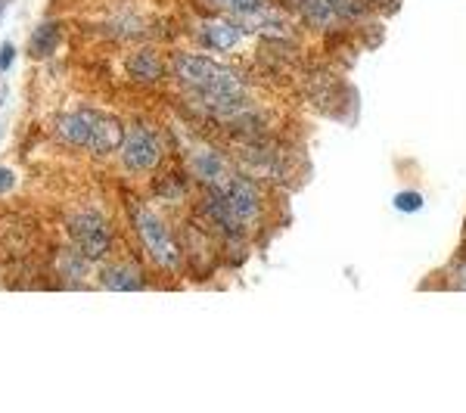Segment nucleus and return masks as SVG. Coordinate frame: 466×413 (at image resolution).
<instances>
[{
  "instance_id": "obj_1",
  "label": "nucleus",
  "mask_w": 466,
  "mask_h": 413,
  "mask_svg": "<svg viewBox=\"0 0 466 413\" xmlns=\"http://www.w3.org/2000/svg\"><path fill=\"white\" fill-rule=\"evenodd\" d=\"M175 75L187 87L197 90L199 100L212 112L228 116V112H237L239 103H243V81H239V75L208 56L180 54L175 59Z\"/></svg>"
},
{
  "instance_id": "obj_2",
  "label": "nucleus",
  "mask_w": 466,
  "mask_h": 413,
  "mask_svg": "<svg viewBox=\"0 0 466 413\" xmlns=\"http://www.w3.org/2000/svg\"><path fill=\"white\" fill-rule=\"evenodd\" d=\"M206 212L212 215V221L224 234L239 237L249 224L258 221L261 215V193L252 180L230 175L224 184H218L208 190Z\"/></svg>"
},
{
  "instance_id": "obj_3",
  "label": "nucleus",
  "mask_w": 466,
  "mask_h": 413,
  "mask_svg": "<svg viewBox=\"0 0 466 413\" xmlns=\"http://www.w3.org/2000/svg\"><path fill=\"white\" fill-rule=\"evenodd\" d=\"M56 137L63 144L85 146L94 153H112L125 144V127L118 118L106 116V112H66L56 118Z\"/></svg>"
},
{
  "instance_id": "obj_4",
  "label": "nucleus",
  "mask_w": 466,
  "mask_h": 413,
  "mask_svg": "<svg viewBox=\"0 0 466 413\" xmlns=\"http://www.w3.org/2000/svg\"><path fill=\"white\" fill-rule=\"evenodd\" d=\"M134 224H137V234L144 239L147 252L156 258V265L171 270L180 265V252H177V243L175 237L168 234V227L156 217L149 208H134Z\"/></svg>"
},
{
  "instance_id": "obj_5",
  "label": "nucleus",
  "mask_w": 466,
  "mask_h": 413,
  "mask_svg": "<svg viewBox=\"0 0 466 413\" xmlns=\"http://www.w3.org/2000/svg\"><path fill=\"white\" fill-rule=\"evenodd\" d=\"M69 230H72V239L78 246V252L85 255L87 261H96L109 252L112 246V234L103 221V215L96 212H78L69 221Z\"/></svg>"
},
{
  "instance_id": "obj_6",
  "label": "nucleus",
  "mask_w": 466,
  "mask_h": 413,
  "mask_svg": "<svg viewBox=\"0 0 466 413\" xmlns=\"http://www.w3.org/2000/svg\"><path fill=\"white\" fill-rule=\"evenodd\" d=\"M122 162L127 171H149L159 162V137L144 125L127 127L122 144Z\"/></svg>"
},
{
  "instance_id": "obj_7",
  "label": "nucleus",
  "mask_w": 466,
  "mask_h": 413,
  "mask_svg": "<svg viewBox=\"0 0 466 413\" xmlns=\"http://www.w3.org/2000/svg\"><path fill=\"white\" fill-rule=\"evenodd\" d=\"M296 10L318 28L339 25L345 16H355V0H292Z\"/></svg>"
},
{
  "instance_id": "obj_8",
  "label": "nucleus",
  "mask_w": 466,
  "mask_h": 413,
  "mask_svg": "<svg viewBox=\"0 0 466 413\" xmlns=\"http://www.w3.org/2000/svg\"><path fill=\"white\" fill-rule=\"evenodd\" d=\"M190 168H193V175H197L202 184L208 186V190L218 186V184H224V180L230 177L228 165H224V159L215 153V149H197V153H193V159H190Z\"/></svg>"
},
{
  "instance_id": "obj_9",
  "label": "nucleus",
  "mask_w": 466,
  "mask_h": 413,
  "mask_svg": "<svg viewBox=\"0 0 466 413\" xmlns=\"http://www.w3.org/2000/svg\"><path fill=\"white\" fill-rule=\"evenodd\" d=\"M199 37L212 50H233L239 44V37H243V28L230 19H212L199 28Z\"/></svg>"
},
{
  "instance_id": "obj_10",
  "label": "nucleus",
  "mask_w": 466,
  "mask_h": 413,
  "mask_svg": "<svg viewBox=\"0 0 466 413\" xmlns=\"http://www.w3.org/2000/svg\"><path fill=\"white\" fill-rule=\"evenodd\" d=\"M100 283L106 289H122V292H134V289H144V274H140L134 265H116L109 270H103Z\"/></svg>"
},
{
  "instance_id": "obj_11",
  "label": "nucleus",
  "mask_w": 466,
  "mask_h": 413,
  "mask_svg": "<svg viewBox=\"0 0 466 413\" xmlns=\"http://www.w3.org/2000/svg\"><path fill=\"white\" fill-rule=\"evenodd\" d=\"M127 72H131V78L137 81H156L162 75V63L156 54H149V50H140V54H134L131 59H127Z\"/></svg>"
},
{
  "instance_id": "obj_12",
  "label": "nucleus",
  "mask_w": 466,
  "mask_h": 413,
  "mask_svg": "<svg viewBox=\"0 0 466 413\" xmlns=\"http://www.w3.org/2000/svg\"><path fill=\"white\" fill-rule=\"evenodd\" d=\"M59 44V25L56 22H44L41 28L32 35V54L35 56H50Z\"/></svg>"
},
{
  "instance_id": "obj_13",
  "label": "nucleus",
  "mask_w": 466,
  "mask_h": 413,
  "mask_svg": "<svg viewBox=\"0 0 466 413\" xmlns=\"http://www.w3.org/2000/svg\"><path fill=\"white\" fill-rule=\"evenodd\" d=\"M212 4H218L221 10H228V13H233V16L243 19V16H249V13L261 10L268 0H212Z\"/></svg>"
},
{
  "instance_id": "obj_14",
  "label": "nucleus",
  "mask_w": 466,
  "mask_h": 413,
  "mask_svg": "<svg viewBox=\"0 0 466 413\" xmlns=\"http://www.w3.org/2000/svg\"><path fill=\"white\" fill-rule=\"evenodd\" d=\"M420 206H423V196H420V193H398L395 196L398 212H417Z\"/></svg>"
},
{
  "instance_id": "obj_15",
  "label": "nucleus",
  "mask_w": 466,
  "mask_h": 413,
  "mask_svg": "<svg viewBox=\"0 0 466 413\" xmlns=\"http://www.w3.org/2000/svg\"><path fill=\"white\" fill-rule=\"evenodd\" d=\"M13 59H16V47H13V44H4V47H0V72L10 69Z\"/></svg>"
},
{
  "instance_id": "obj_16",
  "label": "nucleus",
  "mask_w": 466,
  "mask_h": 413,
  "mask_svg": "<svg viewBox=\"0 0 466 413\" xmlns=\"http://www.w3.org/2000/svg\"><path fill=\"white\" fill-rule=\"evenodd\" d=\"M81 258H85V255H81ZM81 258H75V255H69V265H63V270L72 277V280H78V277L85 274V265H81Z\"/></svg>"
},
{
  "instance_id": "obj_17",
  "label": "nucleus",
  "mask_w": 466,
  "mask_h": 413,
  "mask_svg": "<svg viewBox=\"0 0 466 413\" xmlns=\"http://www.w3.org/2000/svg\"><path fill=\"white\" fill-rule=\"evenodd\" d=\"M13 184H16V175L10 168H0V193L13 190Z\"/></svg>"
},
{
  "instance_id": "obj_18",
  "label": "nucleus",
  "mask_w": 466,
  "mask_h": 413,
  "mask_svg": "<svg viewBox=\"0 0 466 413\" xmlns=\"http://www.w3.org/2000/svg\"><path fill=\"white\" fill-rule=\"evenodd\" d=\"M457 283H461V287L466 289V265H461V274H457Z\"/></svg>"
}]
</instances>
